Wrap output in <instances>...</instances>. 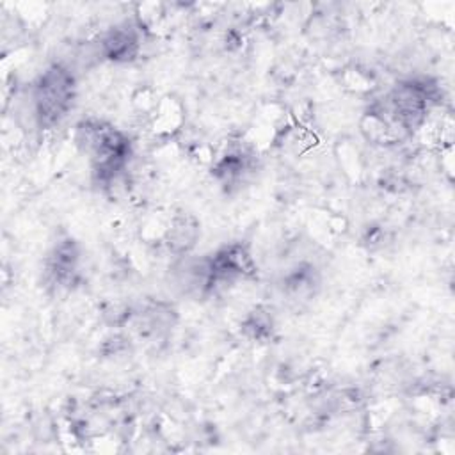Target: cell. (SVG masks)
Here are the masks:
<instances>
[{
    "mask_svg": "<svg viewBox=\"0 0 455 455\" xmlns=\"http://www.w3.org/2000/svg\"><path fill=\"white\" fill-rule=\"evenodd\" d=\"M139 34L128 25L112 27L100 41V53L112 62H132L139 53Z\"/></svg>",
    "mask_w": 455,
    "mask_h": 455,
    "instance_id": "5",
    "label": "cell"
},
{
    "mask_svg": "<svg viewBox=\"0 0 455 455\" xmlns=\"http://www.w3.org/2000/svg\"><path fill=\"white\" fill-rule=\"evenodd\" d=\"M75 139L80 151L89 158L94 178L101 185L114 183L132 153L128 137L105 121L84 119L76 124Z\"/></svg>",
    "mask_w": 455,
    "mask_h": 455,
    "instance_id": "1",
    "label": "cell"
},
{
    "mask_svg": "<svg viewBox=\"0 0 455 455\" xmlns=\"http://www.w3.org/2000/svg\"><path fill=\"white\" fill-rule=\"evenodd\" d=\"M215 176L224 185H236L243 180V176L252 171V156L249 151L242 148L229 149L220 160L215 164Z\"/></svg>",
    "mask_w": 455,
    "mask_h": 455,
    "instance_id": "7",
    "label": "cell"
},
{
    "mask_svg": "<svg viewBox=\"0 0 455 455\" xmlns=\"http://www.w3.org/2000/svg\"><path fill=\"white\" fill-rule=\"evenodd\" d=\"M199 238V224L192 215H178L167 231V247L178 256H187Z\"/></svg>",
    "mask_w": 455,
    "mask_h": 455,
    "instance_id": "6",
    "label": "cell"
},
{
    "mask_svg": "<svg viewBox=\"0 0 455 455\" xmlns=\"http://www.w3.org/2000/svg\"><path fill=\"white\" fill-rule=\"evenodd\" d=\"M210 291L220 284H233L238 279L254 275L256 265L251 252L242 243H229L208 258Z\"/></svg>",
    "mask_w": 455,
    "mask_h": 455,
    "instance_id": "3",
    "label": "cell"
},
{
    "mask_svg": "<svg viewBox=\"0 0 455 455\" xmlns=\"http://www.w3.org/2000/svg\"><path fill=\"white\" fill-rule=\"evenodd\" d=\"M318 284L313 267H297L286 279V290L293 299H304L313 293V286Z\"/></svg>",
    "mask_w": 455,
    "mask_h": 455,
    "instance_id": "8",
    "label": "cell"
},
{
    "mask_svg": "<svg viewBox=\"0 0 455 455\" xmlns=\"http://www.w3.org/2000/svg\"><path fill=\"white\" fill-rule=\"evenodd\" d=\"M243 332L252 338V339H258V341H263L265 338L272 336V329H274V323H272V316L268 315V311L261 309V307H256L254 311H251L247 315V318L243 320V325H242Z\"/></svg>",
    "mask_w": 455,
    "mask_h": 455,
    "instance_id": "9",
    "label": "cell"
},
{
    "mask_svg": "<svg viewBox=\"0 0 455 455\" xmlns=\"http://www.w3.org/2000/svg\"><path fill=\"white\" fill-rule=\"evenodd\" d=\"M78 259H80V251L76 242L69 238L59 242L46 261V274L52 284L60 288L71 286L76 281Z\"/></svg>",
    "mask_w": 455,
    "mask_h": 455,
    "instance_id": "4",
    "label": "cell"
},
{
    "mask_svg": "<svg viewBox=\"0 0 455 455\" xmlns=\"http://www.w3.org/2000/svg\"><path fill=\"white\" fill-rule=\"evenodd\" d=\"M75 101V76L62 64H52L34 84L32 103L41 128L59 124Z\"/></svg>",
    "mask_w": 455,
    "mask_h": 455,
    "instance_id": "2",
    "label": "cell"
}]
</instances>
